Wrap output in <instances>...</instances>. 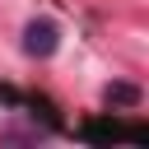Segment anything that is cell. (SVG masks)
I'll return each instance as SVG.
<instances>
[{
    "instance_id": "1",
    "label": "cell",
    "mask_w": 149,
    "mask_h": 149,
    "mask_svg": "<svg viewBox=\"0 0 149 149\" xmlns=\"http://www.w3.org/2000/svg\"><path fill=\"white\" fill-rule=\"evenodd\" d=\"M56 47H61V28H56L51 19H28V28H23V51H28L33 61H47V56H56Z\"/></svg>"
},
{
    "instance_id": "2",
    "label": "cell",
    "mask_w": 149,
    "mask_h": 149,
    "mask_svg": "<svg viewBox=\"0 0 149 149\" xmlns=\"http://www.w3.org/2000/svg\"><path fill=\"white\" fill-rule=\"evenodd\" d=\"M107 102H140V88L135 84H112L107 88Z\"/></svg>"
}]
</instances>
